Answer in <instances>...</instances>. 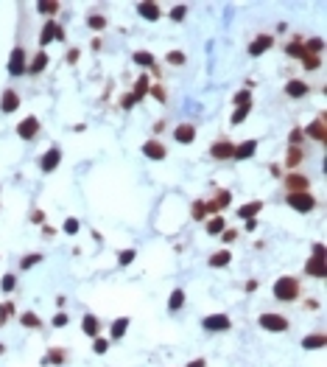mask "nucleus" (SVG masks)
Listing matches in <instances>:
<instances>
[{"mask_svg": "<svg viewBox=\"0 0 327 367\" xmlns=\"http://www.w3.org/2000/svg\"><path fill=\"white\" fill-rule=\"evenodd\" d=\"M299 297V280L291 278V275H285V278H277L274 283V300L280 303H291V300Z\"/></svg>", "mask_w": 327, "mask_h": 367, "instance_id": "1", "label": "nucleus"}, {"mask_svg": "<svg viewBox=\"0 0 327 367\" xmlns=\"http://www.w3.org/2000/svg\"><path fill=\"white\" fill-rule=\"evenodd\" d=\"M288 205L294 210H299V213H310V210L316 208V199L310 196V191H302V193H288Z\"/></svg>", "mask_w": 327, "mask_h": 367, "instance_id": "2", "label": "nucleus"}, {"mask_svg": "<svg viewBox=\"0 0 327 367\" xmlns=\"http://www.w3.org/2000/svg\"><path fill=\"white\" fill-rule=\"evenodd\" d=\"M260 328H266V331H274V333H280V331H288V320H285L283 314H260Z\"/></svg>", "mask_w": 327, "mask_h": 367, "instance_id": "3", "label": "nucleus"}, {"mask_svg": "<svg viewBox=\"0 0 327 367\" xmlns=\"http://www.w3.org/2000/svg\"><path fill=\"white\" fill-rule=\"evenodd\" d=\"M26 70H28L26 51H23V48H14V51H11V56H9V76H23Z\"/></svg>", "mask_w": 327, "mask_h": 367, "instance_id": "4", "label": "nucleus"}, {"mask_svg": "<svg viewBox=\"0 0 327 367\" xmlns=\"http://www.w3.org/2000/svg\"><path fill=\"white\" fill-rule=\"evenodd\" d=\"M53 39H65V31H62V26L56 23V20H48L45 23V28H42V34H39V45H48V42H53Z\"/></svg>", "mask_w": 327, "mask_h": 367, "instance_id": "5", "label": "nucleus"}, {"mask_svg": "<svg viewBox=\"0 0 327 367\" xmlns=\"http://www.w3.org/2000/svg\"><path fill=\"white\" fill-rule=\"evenodd\" d=\"M36 132H39V121H36L34 115H28L26 121H20V123H17V135H20L23 140L36 138Z\"/></svg>", "mask_w": 327, "mask_h": 367, "instance_id": "6", "label": "nucleus"}, {"mask_svg": "<svg viewBox=\"0 0 327 367\" xmlns=\"http://www.w3.org/2000/svg\"><path fill=\"white\" fill-rule=\"evenodd\" d=\"M305 272H308L310 278H325V275H327V261H325V255H313V258L305 263Z\"/></svg>", "mask_w": 327, "mask_h": 367, "instance_id": "7", "label": "nucleus"}, {"mask_svg": "<svg viewBox=\"0 0 327 367\" xmlns=\"http://www.w3.org/2000/svg\"><path fill=\"white\" fill-rule=\"evenodd\" d=\"M173 140H176V143H193V140H196V126L190 121L179 123V126L173 129Z\"/></svg>", "mask_w": 327, "mask_h": 367, "instance_id": "8", "label": "nucleus"}, {"mask_svg": "<svg viewBox=\"0 0 327 367\" xmlns=\"http://www.w3.org/2000/svg\"><path fill=\"white\" fill-rule=\"evenodd\" d=\"M201 325H204L207 331H227L232 323H229V317H227V314H210V317L201 320Z\"/></svg>", "mask_w": 327, "mask_h": 367, "instance_id": "9", "label": "nucleus"}, {"mask_svg": "<svg viewBox=\"0 0 327 367\" xmlns=\"http://www.w3.org/2000/svg\"><path fill=\"white\" fill-rule=\"evenodd\" d=\"M325 115H319L316 121L310 123L308 129L302 132V135H308V138H313V140H319V143H327V132H325Z\"/></svg>", "mask_w": 327, "mask_h": 367, "instance_id": "10", "label": "nucleus"}, {"mask_svg": "<svg viewBox=\"0 0 327 367\" xmlns=\"http://www.w3.org/2000/svg\"><path fill=\"white\" fill-rule=\"evenodd\" d=\"M59 163H62V151L53 146V149H48V151L42 154V160H39V168H42L45 174H51V171L59 166Z\"/></svg>", "mask_w": 327, "mask_h": 367, "instance_id": "11", "label": "nucleus"}, {"mask_svg": "<svg viewBox=\"0 0 327 367\" xmlns=\"http://www.w3.org/2000/svg\"><path fill=\"white\" fill-rule=\"evenodd\" d=\"M285 188H288V193H302L310 188V180L302 174H288L285 177Z\"/></svg>", "mask_w": 327, "mask_h": 367, "instance_id": "12", "label": "nucleus"}, {"mask_svg": "<svg viewBox=\"0 0 327 367\" xmlns=\"http://www.w3.org/2000/svg\"><path fill=\"white\" fill-rule=\"evenodd\" d=\"M308 93H310V87L302 79H291L288 84H285V96L288 98H305Z\"/></svg>", "mask_w": 327, "mask_h": 367, "instance_id": "13", "label": "nucleus"}, {"mask_svg": "<svg viewBox=\"0 0 327 367\" xmlns=\"http://www.w3.org/2000/svg\"><path fill=\"white\" fill-rule=\"evenodd\" d=\"M232 151H235V143H229V140H218V143H213L210 154H213L215 160H229Z\"/></svg>", "mask_w": 327, "mask_h": 367, "instance_id": "14", "label": "nucleus"}, {"mask_svg": "<svg viewBox=\"0 0 327 367\" xmlns=\"http://www.w3.org/2000/svg\"><path fill=\"white\" fill-rule=\"evenodd\" d=\"M271 45H274V37H271V34H260L258 39L249 45V53H252V56H260V53H266Z\"/></svg>", "mask_w": 327, "mask_h": 367, "instance_id": "15", "label": "nucleus"}, {"mask_svg": "<svg viewBox=\"0 0 327 367\" xmlns=\"http://www.w3.org/2000/svg\"><path fill=\"white\" fill-rule=\"evenodd\" d=\"M229 191H221V193H215V199L213 202H207L204 208H207V213H213V216H218V210H224L227 205H229Z\"/></svg>", "mask_w": 327, "mask_h": 367, "instance_id": "16", "label": "nucleus"}, {"mask_svg": "<svg viewBox=\"0 0 327 367\" xmlns=\"http://www.w3.org/2000/svg\"><path fill=\"white\" fill-rule=\"evenodd\" d=\"M143 154L151 160H165V146L160 140H148V143H143Z\"/></svg>", "mask_w": 327, "mask_h": 367, "instance_id": "17", "label": "nucleus"}, {"mask_svg": "<svg viewBox=\"0 0 327 367\" xmlns=\"http://www.w3.org/2000/svg\"><path fill=\"white\" fill-rule=\"evenodd\" d=\"M255 151H258V140H243L241 146H235L232 157L235 160H246V157H252Z\"/></svg>", "mask_w": 327, "mask_h": 367, "instance_id": "18", "label": "nucleus"}, {"mask_svg": "<svg viewBox=\"0 0 327 367\" xmlns=\"http://www.w3.org/2000/svg\"><path fill=\"white\" fill-rule=\"evenodd\" d=\"M81 331L87 333V336H98V331H101V323H98V317L93 314H84V320H81Z\"/></svg>", "mask_w": 327, "mask_h": 367, "instance_id": "19", "label": "nucleus"}, {"mask_svg": "<svg viewBox=\"0 0 327 367\" xmlns=\"http://www.w3.org/2000/svg\"><path fill=\"white\" fill-rule=\"evenodd\" d=\"M260 210H263V202H260V199H255V202H246V205H241V210H238V216L249 221V219H255V216H258Z\"/></svg>", "mask_w": 327, "mask_h": 367, "instance_id": "20", "label": "nucleus"}, {"mask_svg": "<svg viewBox=\"0 0 327 367\" xmlns=\"http://www.w3.org/2000/svg\"><path fill=\"white\" fill-rule=\"evenodd\" d=\"M17 107H20V96L14 90H6V93H3V101H0V110H3V112H14Z\"/></svg>", "mask_w": 327, "mask_h": 367, "instance_id": "21", "label": "nucleus"}, {"mask_svg": "<svg viewBox=\"0 0 327 367\" xmlns=\"http://www.w3.org/2000/svg\"><path fill=\"white\" fill-rule=\"evenodd\" d=\"M325 333H308L305 339H302V348L305 350H319V348H325Z\"/></svg>", "mask_w": 327, "mask_h": 367, "instance_id": "22", "label": "nucleus"}, {"mask_svg": "<svg viewBox=\"0 0 327 367\" xmlns=\"http://www.w3.org/2000/svg\"><path fill=\"white\" fill-rule=\"evenodd\" d=\"M45 68H48V53H36V56H34V62L28 65V70H26V73H31V76H39V73H42Z\"/></svg>", "mask_w": 327, "mask_h": 367, "instance_id": "23", "label": "nucleus"}, {"mask_svg": "<svg viewBox=\"0 0 327 367\" xmlns=\"http://www.w3.org/2000/svg\"><path fill=\"white\" fill-rule=\"evenodd\" d=\"M137 11H140V17H146V20H160V14H163L157 3H140Z\"/></svg>", "mask_w": 327, "mask_h": 367, "instance_id": "24", "label": "nucleus"}, {"mask_svg": "<svg viewBox=\"0 0 327 367\" xmlns=\"http://www.w3.org/2000/svg\"><path fill=\"white\" fill-rule=\"evenodd\" d=\"M224 230H227V221H224V216H221V213L207 221V233H210V236H221Z\"/></svg>", "mask_w": 327, "mask_h": 367, "instance_id": "25", "label": "nucleus"}, {"mask_svg": "<svg viewBox=\"0 0 327 367\" xmlns=\"http://www.w3.org/2000/svg\"><path fill=\"white\" fill-rule=\"evenodd\" d=\"M126 328H129V317H118V320H115L112 323V339H121L123 333H126Z\"/></svg>", "mask_w": 327, "mask_h": 367, "instance_id": "26", "label": "nucleus"}, {"mask_svg": "<svg viewBox=\"0 0 327 367\" xmlns=\"http://www.w3.org/2000/svg\"><path fill=\"white\" fill-rule=\"evenodd\" d=\"M182 306H185V292H182V289H173L171 297H168V308L176 311V308H182Z\"/></svg>", "mask_w": 327, "mask_h": 367, "instance_id": "27", "label": "nucleus"}, {"mask_svg": "<svg viewBox=\"0 0 327 367\" xmlns=\"http://www.w3.org/2000/svg\"><path fill=\"white\" fill-rule=\"evenodd\" d=\"M36 9L51 17V14H56V11L62 9V3H56V0H39V3H36Z\"/></svg>", "mask_w": 327, "mask_h": 367, "instance_id": "28", "label": "nucleus"}, {"mask_svg": "<svg viewBox=\"0 0 327 367\" xmlns=\"http://www.w3.org/2000/svg\"><path fill=\"white\" fill-rule=\"evenodd\" d=\"M229 261H232V253H229V250H221V253H215L213 258H210V266H227Z\"/></svg>", "mask_w": 327, "mask_h": 367, "instance_id": "29", "label": "nucleus"}, {"mask_svg": "<svg viewBox=\"0 0 327 367\" xmlns=\"http://www.w3.org/2000/svg\"><path fill=\"white\" fill-rule=\"evenodd\" d=\"M299 163H302V149H299V146H291L288 157H285V166H288V168H296Z\"/></svg>", "mask_w": 327, "mask_h": 367, "instance_id": "30", "label": "nucleus"}, {"mask_svg": "<svg viewBox=\"0 0 327 367\" xmlns=\"http://www.w3.org/2000/svg\"><path fill=\"white\" fill-rule=\"evenodd\" d=\"M134 62H137L140 68H154V53H148V51H137V53H134Z\"/></svg>", "mask_w": 327, "mask_h": 367, "instance_id": "31", "label": "nucleus"}, {"mask_svg": "<svg viewBox=\"0 0 327 367\" xmlns=\"http://www.w3.org/2000/svg\"><path fill=\"white\" fill-rule=\"evenodd\" d=\"M285 53H288V56H294V59H302V37H296V39H294L291 45H285Z\"/></svg>", "mask_w": 327, "mask_h": 367, "instance_id": "32", "label": "nucleus"}, {"mask_svg": "<svg viewBox=\"0 0 327 367\" xmlns=\"http://www.w3.org/2000/svg\"><path fill=\"white\" fill-rule=\"evenodd\" d=\"M302 65H305V70H316L322 59H319V53H302Z\"/></svg>", "mask_w": 327, "mask_h": 367, "instance_id": "33", "label": "nucleus"}, {"mask_svg": "<svg viewBox=\"0 0 327 367\" xmlns=\"http://www.w3.org/2000/svg\"><path fill=\"white\" fill-rule=\"evenodd\" d=\"M146 93H148V76H140V79H137V84H134V93H131V96H134V98L140 101V98L146 96Z\"/></svg>", "mask_w": 327, "mask_h": 367, "instance_id": "34", "label": "nucleus"}, {"mask_svg": "<svg viewBox=\"0 0 327 367\" xmlns=\"http://www.w3.org/2000/svg\"><path fill=\"white\" fill-rule=\"evenodd\" d=\"M20 323L26 325V328H39V317L34 311H26V314H20Z\"/></svg>", "mask_w": 327, "mask_h": 367, "instance_id": "35", "label": "nucleus"}, {"mask_svg": "<svg viewBox=\"0 0 327 367\" xmlns=\"http://www.w3.org/2000/svg\"><path fill=\"white\" fill-rule=\"evenodd\" d=\"M14 286H17V278H14L11 272H6V275H3V280H0V289L9 294V292H14Z\"/></svg>", "mask_w": 327, "mask_h": 367, "instance_id": "36", "label": "nucleus"}, {"mask_svg": "<svg viewBox=\"0 0 327 367\" xmlns=\"http://www.w3.org/2000/svg\"><path fill=\"white\" fill-rule=\"evenodd\" d=\"M39 261H42V255H39V253H31V255H26V258L20 261V266H23V269H31V266H36Z\"/></svg>", "mask_w": 327, "mask_h": 367, "instance_id": "37", "label": "nucleus"}, {"mask_svg": "<svg viewBox=\"0 0 327 367\" xmlns=\"http://www.w3.org/2000/svg\"><path fill=\"white\" fill-rule=\"evenodd\" d=\"M322 48H325V42H322V39H308V42L302 45V51H305V53H319Z\"/></svg>", "mask_w": 327, "mask_h": 367, "instance_id": "38", "label": "nucleus"}, {"mask_svg": "<svg viewBox=\"0 0 327 367\" xmlns=\"http://www.w3.org/2000/svg\"><path fill=\"white\" fill-rule=\"evenodd\" d=\"M87 23H90V28H93V31H103V28H106V17H101V14H93Z\"/></svg>", "mask_w": 327, "mask_h": 367, "instance_id": "39", "label": "nucleus"}, {"mask_svg": "<svg viewBox=\"0 0 327 367\" xmlns=\"http://www.w3.org/2000/svg\"><path fill=\"white\" fill-rule=\"evenodd\" d=\"M249 107H252V104H241V107H238V110H235V115H232V123H243V121H246Z\"/></svg>", "mask_w": 327, "mask_h": 367, "instance_id": "40", "label": "nucleus"}, {"mask_svg": "<svg viewBox=\"0 0 327 367\" xmlns=\"http://www.w3.org/2000/svg\"><path fill=\"white\" fill-rule=\"evenodd\" d=\"M190 213H193V219H196V221H201V219L207 216V208H204V202H193V208H190Z\"/></svg>", "mask_w": 327, "mask_h": 367, "instance_id": "41", "label": "nucleus"}, {"mask_svg": "<svg viewBox=\"0 0 327 367\" xmlns=\"http://www.w3.org/2000/svg\"><path fill=\"white\" fill-rule=\"evenodd\" d=\"M93 350H95V353H106V350H109V339H103V336H95Z\"/></svg>", "mask_w": 327, "mask_h": 367, "instance_id": "42", "label": "nucleus"}, {"mask_svg": "<svg viewBox=\"0 0 327 367\" xmlns=\"http://www.w3.org/2000/svg\"><path fill=\"white\" fill-rule=\"evenodd\" d=\"M134 261V250H121V253H118V263H121V266H126V263H131Z\"/></svg>", "mask_w": 327, "mask_h": 367, "instance_id": "43", "label": "nucleus"}, {"mask_svg": "<svg viewBox=\"0 0 327 367\" xmlns=\"http://www.w3.org/2000/svg\"><path fill=\"white\" fill-rule=\"evenodd\" d=\"M11 314H14V306H11V303H3V306H0V325H6V320H9Z\"/></svg>", "mask_w": 327, "mask_h": 367, "instance_id": "44", "label": "nucleus"}, {"mask_svg": "<svg viewBox=\"0 0 327 367\" xmlns=\"http://www.w3.org/2000/svg\"><path fill=\"white\" fill-rule=\"evenodd\" d=\"M65 350H59V348H53L51 353H48V362H53V365H62V362H65Z\"/></svg>", "mask_w": 327, "mask_h": 367, "instance_id": "45", "label": "nucleus"}, {"mask_svg": "<svg viewBox=\"0 0 327 367\" xmlns=\"http://www.w3.org/2000/svg\"><path fill=\"white\" fill-rule=\"evenodd\" d=\"M235 104L241 107V104H252V96H249V90H241V93H235V98H232Z\"/></svg>", "mask_w": 327, "mask_h": 367, "instance_id": "46", "label": "nucleus"}, {"mask_svg": "<svg viewBox=\"0 0 327 367\" xmlns=\"http://www.w3.org/2000/svg\"><path fill=\"white\" fill-rule=\"evenodd\" d=\"M185 14H188V6H173L171 9V20H176V23L185 20Z\"/></svg>", "mask_w": 327, "mask_h": 367, "instance_id": "47", "label": "nucleus"}, {"mask_svg": "<svg viewBox=\"0 0 327 367\" xmlns=\"http://www.w3.org/2000/svg\"><path fill=\"white\" fill-rule=\"evenodd\" d=\"M185 62V53L182 51H171L168 53V65H182Z\"/></svg>", "mask_w": 327, "mask_h": 367, "instance_id": "48", "label": "nucleus"}, {"mask_svg": "<svg viewBox=\"0 0 327 367\" xmlns=\"http://www.w3.org/2000/svg\"><path fill=\"white\" fill-rule=\"evenodd\" d=\"M65 233H70V236L78 233V219H67V221H65Z\"/></svg>", "mask_w": 327, "mask_h": 367, "instance_id": "49", "label": "nucleus"}, {"mask_svg": "<svg viewBox=\"0 0 327 367\" xmlns=\"http://www.w3.org/2000/svg\"><path fill=\"white\" fill-rule=\"evenodd\" d=\"M51 323H53V328H65V325H67V314L62 311V314H56V317H53Z\"/></svg>", "mask_w": 327, "mask_h": 367, "instance_id": "50", "label": "nucleus"}, {"mask_svg": "<svg viewBox=\"0 0 327 367\" xmlns=\"http://www.w3.org/2000/svg\"><path fill=\"white\" fill-rule=\"evenodd\" d=\"M134 104H137V98L131 96V93H126V96H123V101H121V107H123V110H131Z\"/></svg>", "mask_w": 327, "mask_h": 367, "instance_id": "51", "label": "nucleus"}, {"mask_svg": "<svg viewBox=\"0 0 327 367\" xmlns=\"http://www.w3.org/2000/svg\"><path fill=\"white\" fill-rule=\"evenodd\" d=\"M302 138H305V135H302V129H294V132H291V146H299Z\"/></svg>", "mask_w": 327, "mask_h": 367, "instance_id": "52", "label": "nucleus"}, {"mask_svg": "<svg viewBox=\"0 0 327 367\" xmlns=\"http://www.w3.org/2000/svg\"><path fill=\"white\" fill-rule=\"evenodd\" d=\"M221 238L229 244V241H235V238H238V230H224V233H221Z\"/></svg>", "mask_w": 327, "mask_h": 367, "instance_id": "53", "label": "nucleus"}, {"mask_svg": "<svg viewBox=\"0 0 327 367\" xmlns=\"http://www.w3.org/2000/svg\"><path fill=\"white\" fill-rule=\"evenodd\" d=\"M148 90H151V96H154L157 101H165V90L163 87H148Z\"/></svg>", "mask_w": 327, "mask_h": 367, "instance_id": "54", "label": "nucleus"}, {"mask_svg": "<svg viewBox=\"0 0 327 367\" xmlns=\"http://www.w3.org/2000/svg\"><path fill=\"white\" fill-rule=\"evenodd\" d=\"M31 221H34V224H42V221H45V213H42V210H34V213H31Z\"/></svg>", "mask_w": 327, "mask_h": 367, "instance_id": "55", "label": "nucleus"}, {"mask_svg": "<svg viewBox=\"0 0 327 367\" xmlns=\"http://www.w3.org/2000/svg\"><path fill=\"white\" fill-rule=\"evenodd\" d=\"M78 53H81L78 48H70V51H67V62H70V65H73V62H78Z\"/></svg>", "mask_w": 327, "mask_h": 367, "instance_id": "56", "label": "nucleus"}, {"mask_svg": "<svg viewBox=\"0 0 327 367\" xmlns=\"http://www.w3.org/2000/svg\"><path fill=\"white\" fill-rule=\"evenodd\" d=\"M258 289V280H246V292H255Z\"/></svg>", "mask_w": 327, "mask_h": 367, "instance_id": "57", "label": "nucleus"}, {"mask_svg": "<svg viewBox=\"0 0 327 367\" xmlns=\"http://www.w3.org/2000/svg\"><path fill=\"white\" fill-rule=\"evenodd\" d=\"M188 367H204V359H193V362H190Z\"/></svg>", "mask_w": 327, "mask_h": 367, "instance_id": "58", "label": "nucleus"}]
</instances>
